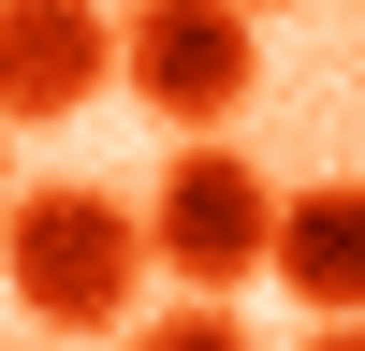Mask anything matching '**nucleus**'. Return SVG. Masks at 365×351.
I'll return each instance as SVG.
<instances>
[{
    "label": "nucleus",
    "instance_id": "1",
    "mask_svg": "<svg viewBox=\"0 0 365 351\" xmlns=\"http://www.w3.org/2000/svg\"><path fill=\"white\" fill-rule=\"evenodd\" d=\"M0 278H15V322L44 337H132V292H146V220L117 190H15L0 205Z\"/></svg>",
    "mask_w": 365,
    "mask_h": 351
},
{
    "label": "nucleus",
    "instance_id": "2",
    "mask_svg": "<svg viewBox=\"0 0 365 351\" xmlns=\"http://www.w3.org/2000/svg\"><path fill=\"white\" fill-rule=\"evenodd\" d=\"M249 0H117V73H132L146 117H175V132H220V117H249L263 88V44H249Z\"/></svg>",
    "mask_w": 365,
    "mask_h": 351
},
{
    "label": "nucleus",
    "instance_id": "3",
    "mask_svg": "<svg viewBox=\"0 0 365 351\" xmlns=\"http://www.w3.org/2000/svg\"><path fill=\"white\" fill-rule=\"evenodd\" d=\"M263 220H278L263 161H234L220 132H190V146L161 161V190H146V278H190V292H249V263H263Z\"/></svg>",
    "mask_w": 365,
    "mask_h": 351
},
{
    "label": "nucleus",
    "instance_id": "4",
    "mask_svg": "<svg viewBox=\"0 0 365 351\" xmlns=\"http://www.w3.org/2000/svg\"><path fill=\"white\" fill-rule=\"evenodd\" d=\"M103 88H117L103 0H0V132H44V117L103 103Z\"/></svg>",
    "mask_w": 365,
    "mask_h": 351
},
{
    "label": "nucleus",
    "instance_id": "5",
    "mask_svg": "<svg viewBox=\"0 0 365 351\" xmlns=\"http://www.w3.org/2000/svg\"><path fill=\"white\" fill-rule=\"evenodd\" d=\"M263 278H292V307H307L322 337H365V176L278 190V220H263Z\"/></svg>",
    "mask_w": 365,
    "mask_h": 351
},
{
    "label": "nucleus",
    "instance_id": "6",
    "mask_svg": "<svg viewBox=\"0 0 365 351\" xmlns=\"http://www.w3.org/2000/svg\"><path fill=\"white\" fill-rule=\"evenodd\" d=\"M234 337V307H220V292H190V307H161V322H146V351H220Z\"/></svg>",
    "mask_w": 365,
    "mask_h": 351
},
{
    "label": "nucleus",
    "instance_id": "7",
    "mask_svg": "<svg viewBox=\"0 0 365 351\" xmlns=\"http://www.w3.org/2000/svg\"><path fill=\"white\" fill-rule=\"evenodd\" d=\"M249 15H292V0H249Z\"/></svg>",
    "mask_w": 365,
    "mask_h": 351
},
{
    "label": "nucleus",
    "instance_id": "8",
    "mask_svg": "<svg viewBox=\"0 0 365 351\" xmlns=\"http://www.w3.org/2000/svg\"><path fill=\"white\" fill-rule=\"evenodd\" d=\"M103 15H117V0H103Z\"/></svg>",
    "mask_w": 365,
    "mask_h": 351
}]
</instances>
